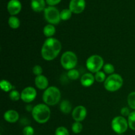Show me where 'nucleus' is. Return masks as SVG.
<instances>
[{
  "mask_svg": "<svg viewBox=\"0 0 135 135\" xmlns=\"http://www.w3.org/2000/svg\"><path fill=\"white\" fill-rule=\"evenodd\" d=\"M61 50V44L58 40L49 38L44 43L41 50L42 58L46 61H52L57 57Z\"/></svg>",
  "mask_w": 135,
  "mask_h": 135,
  "instance_id": "1",
  "label": "nucleus"
},
{
  "mask_svg": "<svg viewBox=\"0 0 135 135\" xmlns=\"http://www.w3.org/2000/svg\"><path fill=\"white\" fill-rule=\"evenodd\" d=\"M32 115L34 119L37 123L43 124L49 121L51 115V112L47 105L40 104L33 108Z\"/></svg>",
  "mask_w": 135,
  "mask_h": 135,
  "instance_id": "2",
  "label": "nucleus"
},
{
  "mask_svg": "<svg viewBox=\"0 0 135 135\" xmlns=\"http://www.w3.org/2000/svg\"><path fill=\"white\" fill-rule=\"evenodd\" d=\"M44 102L47 105H55L61 99V92L55 86H50L45 90L42 96Z\"/></svg>",
  "mask_w": 135,
  "mask_h": 135,
  "instance_id": "3",
  "label": "nucleus"
},
{
  "mask_svg": "<svg viewBox=\"0 0 135 135\" xmlns=\"http://www.w3.org/2000/svg\"><path fill=\"white\" fill-rule=\"evenodd\" d=\"M123 84V80L121 75L118 74L110 75L104 82V87L109 92H115L118 90Z\"/></svg>",
  "mask_w": 135,
  "mask_h": 135,
  "instance_id": "4",
  "label": "nucleus"
},
{
  "mask_svg": "<svg viewBox=\"0 0 135 135\" xmlns=\"http://www.w3.org/2000/svg\"><path fill=\"white\" fill-rule=\"evenodd\" d=\"M78 59L76 54L71 51H67L63 53L61 57V64L62 67L67 70H71L75 68L77 64Z\"/></svg>",
  "mask_w": 135,
  "mask_h": 135,
  "instance_id": "5",
  "label": "nucleus"
},
{
  "mask_svg": "<svg viewBox=\"0 0 135 135\" xmlns=\"http://www.w3.org/2000/svg\"><path fill=\"white\" fill-rule=\"evenodd\" d=\"M86 65L90 72L96 73L104 67V59L98 55H91L86 60Z\"/></svg>",
  "mask_w": 135,
  "mask_h": 135,
  "instance_id": "6",
  "label": "nucleus"
},
{
  "mask_svg": "<svg viewBox=\"0 0 135 135\" xmlns=\"http://www.w3.org/2000/svg\"><path fill=\"white\" fill-rule=\"evenodd\" d=\"M129 127L128 121L123 116L114 117L112 121V128L115 133L123 134L127 131Z\"/></svg>",
  "mask_w": 135,
  "mask_h": 135,
  "instance_id": "7",
  "label": "nucleus"
},
{
  "mask_svg": "<svg viewBox=\"0 0 135 135\" xmlns=\"http://www.w3.org/2000/svg\"><path fill=\"white\" fill-rule=\"evenodd\" d=\"M45 19L51 25H57L61 19L60 12L56 7L54 6H49L44 10Z\"/></svg>",
  "mask_w": 135,
  "mask_h": 135,
  "instance_id": "8",
  "label": "nucleus"
},
{
  "mask_svg": "<svg viewBox=\"0 0 135 135\" xmlns=\"http://www.w3.org/2000/svg\"><path fill=\"white\" fill-rule=\"evenodd\" d=\"M21 95V100L26 103H30L35 100L37 96L36 90L31 86L26 87L22 90Z\"/></svg>",
  "mask_w": 135,
  "mask_h": 135,
  "instance_id": "9",
  "label": "nucleus"
},
{
  "mask_svg": "<svg viewBox=\"0 0 135 135\" xmlns=\"http://www.w3.org/2000/svg\"><path fill=\"white\" fill-rule=\"evenodd\" d=\"M86 7L85 0H71L69 9L73 13L79 14L84 10Z\"/></svg>",
  "mask_w": 135,
  "mask_h": 135,
  "instance_id": "10",
  "label": "nucleus"
},
{
  "mask_svg": "<svg viewBox=\"0 0 135 135\" xmlns=\"http://www.w3.org/2000/svg\"><path fill=\"white\" fill-rule=\"evenodd\" d=\"M87 115V111L86 108L83 105H79L73 110L72 117L75 121L81 122L86 118Z\"/></svg>",
  "mask_w": 135,
  "mask_h": 135,
  "instance_id": "11",
  "label": "nucleus"
},
{
  "mask_svg": "<svg viewBox=\"0 0 135 135\" xmlns=\"http://www.w3.org/2000/svg\"><path fill=\"white\" fill-rule=\"evenodd\" d=\"M22 9L21 3L18 0H10L7 3V11L12 16L16 15L21 12Z\"/></svg>",
  "mask_w": 135,
  "mask_h": 135,
  "instance_id": "12",
  "label": "nucleus"
},
{
  "mask_svg": "<svg viewBox=\"0 0 135 135\" xmlns=\"http://www.w3.org/2000/svg\"><path fill=\"white\" fill-rule=\"evenodd\" d=\"M4 119L8 123H16L19 119V115L18 112H16L13 109H9L7 110L5 113H4Z\"/></svg>",
  "mask_w": 135,
  "mask_h": 135,
  "instance_id": "13",
  "label": "nucleus"
},
{
  "mask_svg": "<svg viewBox=\"0 0 135 135\" xmlns=\"http://www.w3.org/2000/svg\"><path fill=\"white\" fill-rule=\"evenodd\" d=\"M34 83H35L36 86L40 90H46L49 84V82L47 78L42 75L37 76L35 78Z\"/></svg>",
  "mask_w": 135,
  "mask_h": 135,
  "instance_id": "14",
  "label": "nucleus"
},
{
  "mask_svg": "<svg viewBox=\"0 0 135 135\" xmlns=\"http://www.w3.org/2000/svg\"><path fill=\"white\" fill-rule=\"evenodd\" d=\"M95 81V76L92 73H85L80 79L81 84L84 87H89L94 84Z\"/></svg>",
  "mask_w": 135,
  "mask_h": 135,
  "instance_id": "15",
  "label": "nucleus"
},
{
  "mask_svg": "<svg viewBox=\"0 0 135 135\" xmlns=\"http://www.w3.org/2000/svg\"><path fill=\"white\" fill-rule=\"evenodd\" d=\"M31 8L35 12L42 11L45 10L46 1L45 0H31Z\"/></svg>",
  "mask_w": 135,
  "mask_h": 135,
  "instance_id": "16",
  "label": "nucleus"
},
{
  "mask_svg": "<svg viewBox=\"0 0 135 135\" xmlns=\"http://www.w3.org/2000/svg\"><path fill=\"white\" fill-rule=\"evenodd\" d=\"M60 110L62 113H69L72 110V105H71V102L68 100H63L61 103L60 104Z\"/></svg>",
  "mask_w": 135,
  "mask_h": 135,
  "instance_id": "17",
  "label": "nucleus"
},
{
  "mask_svg": "<svg viewBox=\"0 0 135 135\" xmlns=\"http://www.w3.org/2000/svg\"><path fill=\"white\" fill-rule=\"evenodd\" d=\"M55 31H56V30H55V26L51 24L46 25L43 30L44 34L48 38H51V36H53L55 34Z\"/></svg>",
  "mask_w": 135,
  "mask_h": 135,
  "instance_id": "18",
  "label": "nucleus"
},
{
  "mask_svg": "<svg viewBox=\"0 0 135 135\" xmlns=\"http://www.w3.org/2000/svg\"><path fill=\"white\" fill-rule=\"evenodd\" d=\"M8 24L11 28L17 29L20 26L21 22L17 17H15V16H11L8 20Z\"/></svg>",
  "mask_w": 135,
  "mask_h": 135,
  "instance_id": "19",
  "label": "nucleus"
},
{
  "mask_svg": "<svg viewBox=\"0 0 135 135\" xmlns=\"http://www.w3.org/2000/svg\"><path fill=\"white\" fill-rule=\"evenodd\" d=\"M0 86H1V88L2 90H3L4 92H6L12 91V89L14 88V87L12 86L11 83L6 80H1V83H0Z\"/></svg>",
  "mask_w": 135,
  "mask_h": 135,
  "instance_id": "20",
  "label": "nucleus"
},
{
  "mask_svg": "<svg viewBox=\"0 0 135 135\" xmlns=\"http://www.w3.org/2000/svg\"><path fill=\"white\" fill-rule=\"evenodd\" d=\"M72 12L69 9H65L60 12L61 19L62 21H67L70 19L72 16Z\"/></svg>",
  "mask_w": 135,
  "mask_h": 135,
  "instance_id": "21",
  "label": "nucleus"
},
{
  "mask_svg": "<svg viewBox=\"0 0 135 135\" xmlns=\"http://www.w3.org/2000/svg\"><path fill=\"white\" fill-rule=\"evenodd\" d=\"M128 124L131 129L135 131V111L131 112L128 117Z\"/></svg>",
  "mask_w": 135,
  "mask_h": 135,
  "instance_id": "22",
  "label": "nucleus"
},
{
  "mask_svg": "<svg viewBox=\"0 0 135 135\" xmlns=\"http://www.w3.org/2000/svg\"><path fill=\"white\" fill-rule=\"evenodd\" d=\"M127 102L131 109H135V92L129 94L127 98Z\"/></svg>",
  "mask_w": 135,
  "mask_h": 135,
  "instance_id": "23",
  "label": "nucleus"
},
{
  "mask_svg": "<svg viewBox=\"0 0 135 135\" xmlns=\"http://www.w3.org/2000/svg\"><path fill=\"white\" fill-rule=\"evenodd\" d=\"M67 75H68L69 78L71 80H77L79 79V76H80V73H79V71L75 69H73L69 70L67 73Z\"/></svg>",
  "mask_w": 135,
  "mask_h": 135,
  "instance_id": "24",
  "label": "nucleus"
},
{
  "mask_svg": "<svg viewBox=\"0 0 135 135\" xmlns=\"http://www.w3.org/2000/svg\"><path fill=\"white\" fill-rule=\"evenodd\" d=\"M71 129H72V131L74 133H75V134H79V133H80L83 131V127L81 123L75 121L72 125V128Z\"/></svg>",
  "mask_w": 135,
  "mask_h": 135,
  "instance_id": "25",
  "label": "nucleus"
},
{
  "mask_svg": "<svg viewBox=\"0 0 135 135\" xmlns=\"http://www.w3.org/2000/svg\"><path fill=\"white\" fill-rule=\"evenodd\" d=\"M103 69H104V72L108 75H112L115 71L114 66L111 63H106L105 65H104Z\"/></svg>",
  "mask_w": 135,
  "mask_h": 135,
  "instance_id": "26",
  "label": "nucleus"
},
{
  "mask_svg": "<svg viewBox=\"0 0 135 135\" xmlns=\"http://www.w3.org/2000/svg\"><path fill=\"white\" fill-rule=\"evenodd\" d=\"M95 80L98 83H102V82H105V73L103 71H98L95 74Z\"/></svg>",
  "mask_w": 135,
  "mask_h": 135,
  "instance_id": "27",
  "label": "nucleus"
},
{
  "mask_svg": "<svg viewBox=\"0 0 135 135\" xmlns=\"http://www.w3.org/2000/svg\"><path fill=\"white\" fill-rule=\"evenodd\" d=\"M9 98L13 101H18L21 98V95L18 91L17 90H12L9 93Z\"/></svg>",
  "mask_w": 135,
  "mask_h": 135,
  "instance_id": "28",
  "label": "nucleus"
},
{
  "mask_svg": "<svg viewBox=\"0 0 135 135\" xmlns=\"http://www.w3.org/2000/svg\"><path fill=\"white\" fill-rule=\"evenodd\" d=\"M55 135H69V133L65 127H59L57 128Z\"/></svg>",
  "mask_w": 135,
  "mask_h": 135,
  "instance_id": "29",
  "label": "nucleus"
},
{
  "mask_svg": "<svg viewBox=\"0 0 135 135\" xmlns=\"http://www.w3.org/2000/svg\"><path fill=\"white\" fill-rule=\"evenodd\" d=\"M32 72L36 76H40V75H42V72H43V69H42V67L40 65H35L32 69Z\"/></svg>",
  "mask_w": 135,
  "mask_h": 135,
  "instance_id": "30",
  "label": "nucleus"
},
{
  "mask_svg": "<svg viewBox=\"0 0 135 135\" xmlns=\"http://www.w3.org/2000/svg\"><path fill=\"white\" fill-rule=\"evenodd\" d=\"M22 133L24 135H33L34 133V130L32 127L26 126L23 129Z\"/></svg>",
  "mask_w": 135,
  "mask_h": 135,
  "instance_id": "31",
  "label": "nucleus"
},
{
  "mask_svg": "<svg viewBox=\"0 0 135 135\" xmlns=\"http://www.w3.org/2000/svg\"><path fill=\"white\" fill-rule=\"evenodd\" d=\"M131 112H130V110H129V109L128 108H126V107H125V108H123L122 109H121V115H122L123 117H129V115L131 114Z\"/></svg>",
  "mask_w": 135,
  "mask_h": 135,
  "instance_id": "32",
  "label": "nucleus"
},
{
  "mask_svg": "<svg viewBox=\"0 0 135 135\" xmlns=\"http://www.w3.org/2000/svg\"><path fill=\"white\" fill-rule=\"evenodd\" d=\"M61 0H46V3L48 4L50 6H54L55 5H57L58 3L61 2Z\"/></svg>",
  "mask_w": 135,
  "mask_h": 135,
  "instance_id": "33",
  "label": "nucleus"
}]
</instances>
